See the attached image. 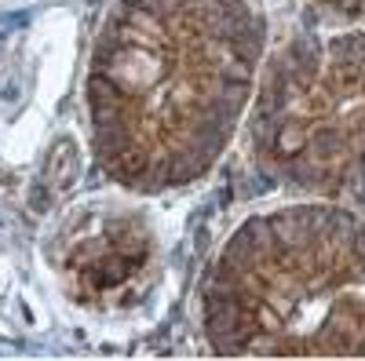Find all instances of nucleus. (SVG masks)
Instances as JSON below:
<instances>
[{"label": "nucleus", "instance_id": "2", "mask_svg": "<svg viewBox=\"0 0 365 361\" xmlns=\"http://www.w3.org/2000/svg\"><path fill=\"white\" fill-rule=\"evenodd\" d=\"M212 354H365V223L296 204L241 223L201 281Z\"/></svg>", "mask_w": 365, "mask_h": 361}, {"label": "nucleus", "instance_id": "4", "mask_svg": "<svg viewBox=\"0 0 365 361\" xmlns=\"http://www.w3.org/2000/svg\"><path fill=\"white\" fill-rule=\"evenodd\" d=\"M139 263H143V248L135 245L132 223H125V226H117V234H106V241H99V237L84 241L81 252L70 263V270L84 288L110 292L117 285H125L135 274Z\"/></svg>", "mask_w": 365, "mask_h": 361}, {"label": "nucleus", "instance_id": "3", "mask_svg": "<svg viewBox=\"0 0 365 361\" xmlns=\"http://www.w3.org/2000/svg\"><path fill=\"white\" fill-rule=\"evenodd\" d=\"M252 154L278 183L340 194L365 183V33L299 41L263 73Z\"/></svg>", "mask_w": 365, "mask_h": 361}, {"label": "nucleus", "instance_id": "5", "mask_svg": "<svg viewBox=\"0 0 365 361\" xmlns=\"http://www.w3.org/2000/svg\"><path fill=\"white\" fill-rule=\"evenodd\" d=\"M329 11H336L344 19H365V0H318Z\"/></svg>", "mask_w": 365, "mask_h": 361}, {"label": "nucleus", "instance_id": "1", "mask_svg": "<svg viewBox=\"0 0 365 361\" xmlns=\"http://www.w3.org/2000/svg\"><path fill=\"white\" fill-rule=\"evenodd\" d=\"M259 55L249 0H117L84 77L96 168L132 194L197 183L241 125Z\"/></svg>", "mask_w": 365, "mask_h": 361}]
</instances>
